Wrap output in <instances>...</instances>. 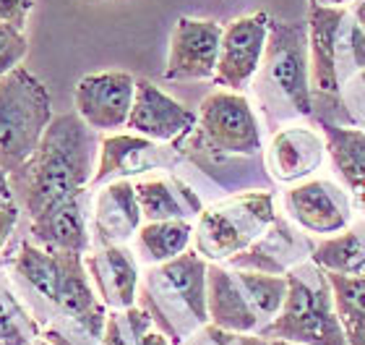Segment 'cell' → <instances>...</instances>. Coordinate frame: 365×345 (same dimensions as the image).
I'll use <instances>...</instances> for the list:
<instances>
[{"mask_svg":"<svg viewBox=\"0 0 365 345\" xmlns=\"http://www.w3.org/2000/svg\"><path fill=\"white\" fill-rule=\"evenodd\" d=\"M327 272V269H324ZM347 345H365V277L327 272Z\"/></svg>","mask_w":365,"mask_h":345,"instance_id":"obj_25","label":"cell"},{"mask_svg":"<svg viewBox=\"0 0 365 345\" xmlns=\"http://www.w3.org/2000/svg\"><path fill=\"white\" fill-rule=\"evenodd\" d=\"M206 299L212 324L237 335H264L287 299V275L209 264Z\"/></svg>","mask_w":365,"mask_h":345,"instance_id":"obj_3","label":"cell"},{"mask_svg":"<svg viewBox=\"0 0 365 345\" xmlns=\"http://www.w3.org/2000/svg\"><path fill=\"white\" fill-rule=\"evenodd\" d=\"M269 21L272 19L267 14H251L240 16L225 26L217 74H214L217 84L240 92L259 74L264 53H267Z\"/></svg>","mask_w":365,"mask_h":345,"instance_id":"obj_10","label":"cell"},{"mask_svg":"<svg viewBox=\"0 0 365 345\" xmlns=\"http://www.w3.org/2000/svg\"><path fill=\"white\" fill-rule=\"evenodd\" d=\"M198 126L206 144L225 154H259L261 129L251 102L240 92H212L198 108Z\"/></svg>","mask_w":365,"mask_h":345,"instance_id":"obj_8","label":"cell"},{"mask_svg":"<svg viewBox=\"0 0 365 345\" xmlns=\"http://www.w3.org/2000/svg\"><path fill=\"white\" fill-rule=\"evenodd\" d=\"M136 186L138 207L146 223H160V220H185L188 215L201 212V204L190 191H175V184L165 178H144Z\"/></svg>","mask_w":365,"mask_h":345,"instance_id":"obj_22","label":"cell"},{"mask_svg":"<svg viewBox=\"0 0 365 345\" xmlns=\"http://www.w3.org/2000/svg\"><path fill=\"white\" fill-rule=\"evenodd\" d=\"M14 194H11V181H8V173L0 165V201H11Z\"/></svg>","mask_w":365,"mask_h":345,"instance_id":"obj_33","label":"cell"},{"mask_svg":"<svg viewBox=\"0 0 365 345\" xmlns=\"http://www.w3.org/2000/svg\"><path fill=\"white\" fill-rule=\"evenodd\" d=\"M14 275L24 285L26 306L34 319L55 316L58 311V293H61V251L45 249L34 241H24L14 259Z\"/></svg>","mask_w":365,"mask_h":345,"instance_id":"obj_15","label":"cell"},{"mask_svg":"<svg viewBox=\"0 0 365 345\" xmlns=\"http://www.w3.org/2000/svg\"><path fill=\"white\" fill-rule=\"evenodd\" d=\"M206 269L209 264L201 254L182 251L175 259L154 264L141 283V309L173 345L185 343L209 324Z\"/></svg>","mask_w":365,"mask_h":345,"instance_id":"obj_2","label":"cell"},{"mask_svg":"<svg viewBox=\"0 0 365 345\" xmlns=\"http://www.w3.org/2000/svg\"><path fill=\"white\" fill-rule=\"evenodd\" d=\"M222 29L212 19H180L170 37L168 69L165 79L170 81H198L214 79L220 61Z\"/></svg>","mask_w":365,"mask_h":345,"instance_id":"obj_11","label":"cell"},{"mask_svg":"<svg viewBox=\"0 0 365 345\" xmlns=\"http://www.w3.org/2000/svg\"><path fill=\"white\" fill-rule=\"evenodd\" d=\"M138 345H173V340L168 338V335H165V332H160V330H149L144 335V338H141V343Z\"/></svg>","mask_w":365,"mask_h":345,"instance_id":"obj_32","label":"cell"},{"mask_svg":"<svg viewBox=\"0 0 365 345\" xmlns=\"http://www.w3.org/2000/svg\"><path fill=\"white\" fill-rule=\"evenodd\" d=\"M29 233L31 241L45 249L73 251L86 256L91 249V238L84 212V194L61 201L53 209H47L45 215L29 220Z\"/></svg>","mask_w":365,"mask_h":345,"instance_id":"obj_17","label":"cell"},{"mask_svg":"<svg viewBox=\"0 0 365 345\" xmlns=\"http://www.w3.org/2000/svg\"><path fill=\"white\" fill-rule=\"evenodd\" d=\"M313 264L327 272L365 277V225H355L336 236L324 238L313 249Z\"/></svg>","mask_w":365,"mask_h":345,"instance_id":"obj_23","label":"cell"},{"mask_svg":"<svg viewBox=\"0 0 365 345\" xmlns=\"http://www.w3.org/2000/svg\"><path fill=\"white\" fill-rule=\"evenodd\" d=\"M321 129L336 176L350 191L360 194L365 189V131L334 123H321Z\"/></svg>","mask_w":365,"mask_h":345,"instance_id":"obj_21","label":"cell"},{"mask_svg":"<svg viewBox=\"0 0 365 345\" xmlns=\"http://www.w3.org/2000/svg\"><path fill=\"white\" fill-rule=\"evenodd\" d=\"M256 79L269 115L305 118L313 113L308 21H269L267 53Z\"/></svg>","mask_w":365,"mask_h":345,"instance_id":"obj_4","label":"cell"},{"mask_svg":"<svg viewBox=\"0 0 365 345\" xmlns=\"http://www.w3.org/2000/svg\"><path fill=\"white\" fill-rule=\"evenodd\" d=\"M198 123V115L173 100L149 79H136V97L128 115V129L152 141H178Z\"/></svg>","mask_w":365,"mask_h":345,"instance_id":"obj_12","label":"cell"},{"mask_svg":"<svg viewBox=\"0 0 365 345\" xmlns=\"http://www.w3.org/2000/svg\"><path fill=\"white\" fill-rule=\"evenodd\" d=\"M264 338L300 345H347L324 269L319 267L316 280L287 272V299L264 330Z\"/></svg>","mask_w":365,"mask_h":345,"instance_id":"obj_6","label":"cell"},{"mask_svg":"<svg viewBox=\"0 0 365 345\" xmlns=\"http://www.w3.org/2000/svg\"><path fill=\"white\" fill-rule=\"evenodd\" d=\"M358 201H360V207H363V212H365V189L358 194Z\"/></svg>","mask_w":365,"mask_h":345,"instance_id":"obj_36","label":"cell"},{"mask_svg":"<svg viewBox=\"0 0 365 345\" xmlns=\"http://www.w3.org/2000/svg\"><path fill=\"white\" fill-rule=\"evenodd\" d=\"M47 86L24 66L0 79V165L8 176L26 165L53 123Z\"/></svg>","mask_w":365,"mask_h":345,"instance_id":"obj_5","label":"cell"},{"mask_svg":"<svg viewBox=\"0 0 365 345\" xmlns=\"http://www.w3.org/2000/svg\"><path fill=\"white\" fill-rule=\"evenodd\" d=\"M141 207H138L136 186L130 181H113L94 199V230L102 246L125 244L141 228Z\"/></svg>","mask_w":365,"mask_h":345,"instance_id":"obj_18","label":"cell"},{"mask_svg":"<svg viewBox=\"0 0 365 345\" xmlns=\"http://www.w3.org/2000/svg\"><path fill=\"white\" fill-rule=\"evenodd\" d=\"M363 84H365V69H363Z\"/></svg>","mask_w":365,"mask_h":345,"instance_id":"obj_37","label":"cell"},{"mask_svg":"<svg viewBox=\"0 0 365 345\" xmlns=\"http://www.w3.org/2000/svg\"><path fill=\"white\" fill-rule=\"evenodd\" d=\"M274 223L272 194H245L206 209L196 230V251L209 259H232Z\"/></svg>","mask_w":365,"mask_h":345,"instance_id":"obj_7","label":"cell"},{"mask_svg":"<svg viewBox=\"0 0 365 345\" xmlns=\"http://www.w3.org/2000/svg\"><path fill=\"white\" fill-rule=\"evenodd\" d=\"M287 209L300 228L336 236L347 230L352 220L350 196L331 181H305L287 191Z\"/></svg>","mask_w":365,"mask_h":345,"instance_id":"obj_13","label":"cell"},{"mask_svg":"<svg viewBox=\"0 0 365 345\" xmlns=\"http://www.w3.org/2000/svg\"><path fill=\"white\" fill-rule=\"evenodd\" d=\"M319 3H324V6H344L347 8V3H352V0H319Z\"/></svg>","mask_w":365,"mask_h":345,"instance_id":"obj_34","label":"cell"},{"mask_svg":"<svg viewBox=\"0 0 365 345\" xmlns=\"http://www.w3.org/2000/svg\"><path fill=\"white\" fill-rule=\"evenodd\" d=\"M193 225L188 220H160V223H144L136 233V246L141 259L149 264H162L188 251Z\"/></svg>","mask_w":365,"mask_h":345,"instance_id":"obj_24","label":"cell"},{"mask_svg":"<svg viewBox=\"0 0 365 345\" xmlns=\"http://www.w3.org/2000/svg\"><path fill=\"white\" fill-rule=\"evenodd\" d=\"M136 97V79L125 71L89 74L76 84L73 105L81 121L97 134L128 126V115Z\"/></svg>","mask_w":365,"mask_h":345,"instance_id":"obj_9","label":"cell"},{"mask_svg":"<svg viewBox=\"0 0 365 345\" xmlns=\"http://www.w3.org/2000/svg\"><path fill=\"white\" fill-rule=\"evenodd\" d=\"M180 345H269V338H264V335H237V332H227L209 322Z\"/></svg>","mask_w":365,"mask_h":345,"instance_id":"obj_28","label":"cell"},{"mask_svg":"<svg viewBox=\"0 0 365 345\" xmlns=\"http://www.w3.org/2000/svg\"><path fill=\"white\" fill-rule=\"evenodd\" d=\"M94 160H99L97 131L89 129L78 113L55 115L26 165L11 173L14 201L29 220L47 209L86 191L94 178Z\"/></svg>","mask_w":365,"mask_h":345,"instance_id":"obj_1","label":"cell"},{"mask_svg":"<svg viewBox=\"0 0 365 345\" xmlns=\"http://www.w3.org/2000/svg\"><path fill=\"white\" fill-rule=\"evenodd\" d=\"M269 345H300V343H289V340H269Z\"/></svg>","mask_w":365,"mask_h":345,"instance_id":"obj_35","label":"cell"},{"mask_svg":"<svg viewBox=\"0 0 365 345\" xmlns=\"http://www.w3.org/2000/svg\"><path fill=\"white\" fill-rule=\"evenodd\" d=\"M324 146L327 144L311 131L289 129L277 134L269 149V170L277 181H297L316 170Z\"/></svg>","mask_w":365,"mask_h":345,"instance_id":"obj_20","label":"cell"},{"mask_svg":"<svg viewBox=\"0 0 365 345\" xmlns=\"http://www.w3.org/2000/svg\"><path fill=\"white\" fill-rule=\"evenodd\" d=\"M347 19L344 6H324L311 0L308 8V50H311V89L321 97L339 100L336 37Z\"/></svg>","mask_w":365,"mask_h":345,"instance_id":"obj_14","label":"cell"},{"mask_svg":"<svg viewBox=\"0 0 365 345\" xmlns=\"http://www.w3.org/2000/svg\"><path fill=\"white\" fill-rule=\"evenodd\" d=\"M29 53L26 31H16L8 26H0V79L21 66V61Z\"/></svg>","mask_w":365,"mask_h":345,"instance_id":"obj_27","label":"cell"},{"mask_svg":"<svg viewBox=\"0 0 365 345\" xmlns=\"http://www.w3.org/2000/svg\"><path fill=\"white\" fill-rule=\"evenodd\" d=\"M352 58L365 69V0L355 6V26H352Z\"/></svg>","mask_w":365,"mask_h":345,"instance_id":"obj_30","label":"cell"},{"mask_svg":"<svg viewBox=\"0 0 365 345\" xmlns=\"http://www.w3.org/2000/svg\"><path fill=\"white\" fill-rule=\"evenodd\" d=\"M19 217H21V207H19L14 199L0 201V251H3V246L8 244L11 233H14L16 225H19Z\"/></svg>","mask_w":365,"mask_h":345,"instance_id":"obj_31","label":"cell"},{"mask_svg":"<svg viewBox=\"0 0 365 345\" xmlns=\"http://www.w3.org/2000/svg\"><path fill=\"white\" fill-rule=\"evenodd\" d=\"M31 8H34V0H0V26L26 31Z\"/></svg>","mask_w":365,"mask_h":345,"instance_id":"obj_29","label":"cell"},{"mask_svg":"<svg viewBox=\"0 0 365 345\" xmlns=\"http://www.w3.org/2000/svg\"><path fill=\"white\" fill-rule=\"evenodd\" d=\"M39 322L26 301H21L0 277V345H31L39 340Z\"/></svg>","mask_w":365,"mask_h":345,"instance_id":"obj_26","label":"cell"},{"mask_svg":"<svg viewBox=\"0 0 365 345\" xmlns=\"http://www.w3.org/2000/svg\"><path fill=\"white\" fill-rule=\"evenodd\" d=\"M157 152V141L138 134H110L99 141V160L91 186L99 189L113 184L115 178L141 173L149 165V157Z\"/></svg>","mask_w":365,"mask_h":345,"instance_id":"obj_19","label":"cell"},{"mask_svg":"<svg viewBox=\"0 0 365 345\" xmlns=\"http://www.w3.org/2000/svg\"><path fill=\"white\" fill-rule=\"evenodd\" d=\"M86 269L94 288H97L99 299L105 301V306L115 311H125V309L136 306L138 299V264L133 254L120 244L102 246L99 251L84 256Z\"/></svg>","mask_w":365,"mask_h":345,"instance_id":"obj_16","label":"cell"},{"mask_svg":"<svg viewBox=\"0 0 365 345\" xmlns=\"http://www.w3.org/2000/svg\"><path fill=\"white\" fill-rule=\"evenodd\" d=\"M31 345H42V343H31Z\"/></svg>","mask_w":365,"mask_h":345,"instance_id":"obj_38","label":"cell"}]
</instances>
